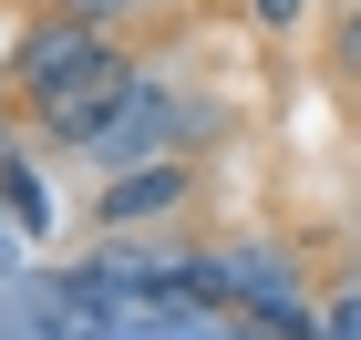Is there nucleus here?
I'll return each instance as SVG.
<instances>
[{
	"label": "nucleus",
	"instance_id": "1",
	"mask_svg": "<svg viewBox=\"0 0 361 340\" xmlns=\"http://www.w3.org/2000/svg\"><path fill=\"white\" fill-rule=\"evenodd\" d=\"M176 134H186V113H176L166 93H124V113L104 124L114 155H155V144H176Z\"/></svg>",
	"mask_w": 361,
	"mask_h": 340
},
{
	"label": "nucleus",
	"instance_id": "2",
	"mask_svg": "<svg viewBox=\"0 0 361 340\" xmlns=\"http://www.w3.org/2000/svg\"><path fill=\"white\" fill-rule=\"evenodd\" d=\"M176 196H186V165H166V155H155V165H135V175L104 196V217H114V227H124V217H166Z\"/></svg>",
	"mask_w": 361,
	"mask_h": 340
},
{
	"label": "nucleus",
	"instance_id": "3",
	"mask_svg": "<svg viewBox=\"0 0 361 340\" xmlns=\"http://www.w3.org/2000/svg\"><path fill=\"white\" fill-rule=\"evenodd\" d=\"M114 11H124V0H62V21H83V31H104Z\"/></svg>",
	"mask_w": 361,
	"mask_h": 340
},
{
	"label": "nucleus",
	"instance_id": "4",
	"mask_svg": "<svg viewBox=\"0 0 361 340\" xmlns=\"http://www.w3.org/2000/svg\"><path fill=\"white\" fill-rule=\"evenodd\" d=\"M331 340H361V299H341V310H331Z\"/></svg>",
	"mask_w": 361,
	"mask_h": 340
},
{
	"label": "nucleus",
	"instance_id": "5",
	"mask_svg": "<svg viewBox=\"0 0 361 340\" xmlns=\"http://www.w3.org/2000/svg\"><path fill=\"white\" fill-rule=\"evenodd\" d=\"M341 62H351V73H361V11H351V21H341Z\"/></svg>",
	"mask_w": 361,
	"mask_h": 340
},
{
	"label": "nucleus",
	"instance_id": "6",
	"mask_svg": "<svg viewBox=\"0 0 361 340\" xmlns=\"http://www.w3.org/2000/svg\"><path fill=\"white\" fill-rule=\"evenodd\" d=\"M258 21H300V0H258Z\"/></svg>",
	"mask_w": 361,
	"mask_h": 340
}]
</instances>
